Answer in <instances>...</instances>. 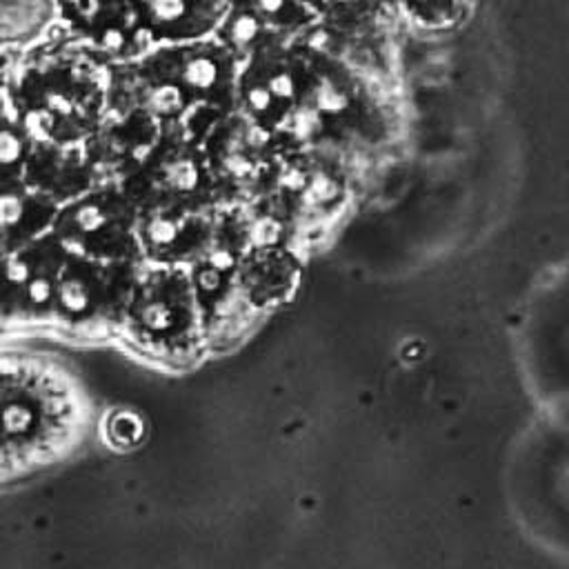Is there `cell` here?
<instances>
[{
    "label": "cell",
    "instance_id": "obj_6",
    "mask_svg": "<svg viewBox=\"0 0 569 569\" xmlns=\"http://www.w3.org/2000/svg\"><path fill=\"white\" fill-rule=\"evenodd\" d=\"M142 260H102L67 253L53 296L51 329L78 338L120 333Z\"/></svg>",
    "mask_w": 569,
    "mask_h": 569
},
{
    "label": "cell",
    "instance_id": "obj_9",
    "mask_svg": "<svg viewBox=\"0 0 569 569\" xmlns=\"http://www.w3.org/2000/svg\"><path fill=\"white\" fill-rule=\"evenodd\" d=\"M64 258L67 249L51 231L22 249L0 253V336L51 329Z\"/></svg>",
    "mask_w": 569,
    "mask_h": 569
},
{
    "label": "cell",
    "instance_id": "obj_7",
    "mask_svg": "<svg viewBox=\"0 0 569 569\" xmlns=\"http://www.w3.org/2000/svg\"><path fill=\"white\" fill-rule=\"evenodd\" d=\"M49 231L73 256L140 260L138 209L118 180H98L58 204Z\"/></svg>",
    "mask_w": 569,
    "mask_h": 569
},
{
    "label": "cell",
    "instance_id": "obj_22",
    "mask_svg": "<svg viewBox=\"0 0 569 569\" xmlns=\"http://www.w3.org/2000/svg\"><path fill=\"white\" fill-rule=\"evenodd\" d=\"M298 2H302L307 9H311V11L320 18V13L329 7V2H331V0H298Z\"/></svg>",
    "mask_w": 569,
    "mask_h": 569
},
{
    "label": "cell",
    "instance_id": "obj_21",
    "mask_svg": "<svg viewBox=\"0 0 569 569\" xmlns=\"http://www.w3.org/2000/svg\"><path fill=\"white\" fill-rule=\"evenodd\" d=\"M422 29H447L462 20L469 0H385Z\"/></svg>",
    "mask_w": 569,
    "mask_h": 569
},
{
    "label": "cell",
    "instance_id": "obj_8",
    "mask_svg": "<svg viewBox=\"0 0 569 569\" xmlns=\"http://www.w3.org/2000/svg\"><path fill=\"white\" fill-rule=\"evenodd\" d=\"M200 151L218 204H238L258 196L267 187V178H276L280 140L233 109L207 127Z\"/></svg>",
    "mask_w": 569,
    "mask_h": 569
},
{
    "label": "cell",
    "instance_id": "obj_16",
    "mask_svg": "<svg viewBox=\"0 0 569 569\" xmlns=\"http://www.w3.org/2000/svg\"><path fill=\"white\" fill-rule=\"evenodd\" d=\"M298 273V260L284 244H249L238 264L242 302L251 309H267L282 302L296 287Z\"/></svg>",
    "mask_w": 569,
    "mask_h": 569
},
{
    "label": "cell",
    "instance_id": "obj_1",
    "mask_svg": "<svg viewBox=\"0 0 569 569\" xmlns=\"http://www.w3.org/2000/svg\"><path fill=\"white\" fill-rule=\"evenodd\" d=\"M238 56L216 36L158 42L109 67L107 109H140L200 142L207 127L236 109Z\"/></svg>",
    "mask_w": 569,
    "mask_h": 569
},
{
    "label": "cell",
    "instance_id": "obj_5",
    "mask_svg": "<svg viewBox=\"0 0 569 569\" xmlns=\"http://www.w3.org/2000/svg\"><path fill=\"white\" fill-rule=\"evenodd\" d=\"M120 336L147 358L162 362L196 358L204 329L187 267L142 262Z\"/></svg>",
    "mask_w": 569,
    "mask_h": 569
},
{
    "label": "cell",
    "instance_id": "obj_4",
    "mask_svg": "<svg viewBox=\"0 0 569 569\" xmlns=\"http://www.w3.org/2000/svg\"><path fill=\"white\" fill-rule=\"evenodd\" d=\"M318 89L320 67L313 42L262 47L238 62L236 111L271 138L300 140Z\"/></svg>",
    "mask_w": 569,
    "mask_h": 569
},
{
    "label": "cell",
    "instance_id": "obj_15",
    "mask_svg": "<svg viewBox=\"0 0 569 569\" xmlns=\"http://www.w3.org/2000/svg\"><path fill=\"white\" fill-rule=\"evenodd\" d=\"M22 180L56 207L102 180L84 142L33 140Z\"/></svg>",
    "mask_w": 569,
    "mask_h": 569
},
{
    "label": "cell",
    "instance_id": "obj_14",
    "mask_svg": "<svg viewBox=\"0 0 569 569\" xmlns=\"http://www.w3.org/2000/svg\"><path fill=\"white\" fill-rule=\"evenodd\" d=\"M164 127L140 109H107L96 131L84 140L98 176L102 180L124 178L158 142Z\"/></svg>",
    "mask_w": 569,
    "mask_h": 569
},
{
    "label": "cell",
    "instance_id": "obj_3",
    "mask_svg": "<svg viewBox=\"0 0 569 569\" xmlns=\"http://www.w3.org/2000/svg\"><path fill=\"white\" fill-rule=\"evenodd\" d=\"M78 409L53 367L0 356V480L56 458L78 427Z\"/></svg>",
    "mask_w": 569,
    "mask_h": 569
},
{
    "label": "cell",
    "instance_id": "obj_12",
    "mask_svg": "<svg viewBox=\"0 0 569 569\" xmlns=\"http://www.w3.org/2000/svg\"><path fill=\"white\" fill-rule=\"evenodd\" d=\"M220 204L171 202L138 209V251L149 264L189 267L211 244Z\"/></svg>",
    "mask_w": 569,
    "mask_h": 569
},
{
    "label": "cell",
    "instance_id": "obj_20",
    "mask_svg": "<svg viewBox=\"0 0 569 569\" xmlns=\"http://www.w3.org/2000/svg\"><path fill=\"white\" fill-rule=\"evenodd\" d=\"M33 136L27 131L9 100L4 76V80H0V182L22 180Z\"/></svg>",
    "mask_w": 569,
    "mask_h": 569
},
{
    "label": "cell",
    "instance_id": "obj_17",
    "mask_svg": "<svg viewBox=\"0 0 569 569\" xmlns=\"http://www.w3.org/2000/svg\"><path fill=\"white\" fill-rule=\"evenodd\" d=\"M229 0H140L153 44L213 36Z\"/></svg>",
    "mask_w": 569,
    "mask_h": 569
},
{
    "label": "cell",
    "instance_id": "obj_13",
    "mask_svg": "<svg viewBox=\"0 0 569 569\" xmlns=\"http://www.w3.org/2000/svg\"><path fill=\"white\" fill-rule=\"evenodd\" d=\"M318 22L298 0H229L213 36L240 60L262 47L311 42Z\"/></svg>",
    "mask_w": 569,
    "mask_h": 569
},
{
    "label": "cell",
    "instance_id": "obj_10",
    "mask_svg": "<svg viewBox=\"0 0 569 569\" xmlns=\"http://www.w3.org/2000/svg\"><path fill=\"white\" fill-rule=\"evenodd\" d=\"M118 182L136 209L216 200L200 142L173 124L164 127L149 153Z\"/></svg>",
    "mask_w": 569,
    "mask_h": 569
},
{
    "label": "cell",
    "instance_id": "obj_18",
    "mask_svg": "<svg viewBox=\"0 0 569 569\" xmlns=\"http://www.w3.org/2000/svg\"><path fill=\"white\" fill-rule=\"evenodd\" d=\"M56 204L24 184L0 182V253L22 249L51 229Z\"/></svg>",
    "mask_w": 569,
    "mask_h": 569
},
{
    "label": "cell",
    "instance_id": "obj_11",
    "mask_svg": "<svg viewBox=\"0 0 569 569\" xmlns=\"http://www.w3.org/2000/svg\"><path fill=\"white\" fill-rule=\"evenodd\" d=\"M56 22L107 64L142 56L149 38L140 0H53Z\"/></svg>",
    "mask_w": 569,
    "mask_h": 569
},
{
    "label": "cell",
    "instance_id": "obj_19",
    "mask_svg": "<svg viewBox=\"0 0 569 569\" xmlns=\"http://www.w3.org/2000/svg\"><path fill=\"white\" fill-rule=\"evenodd\" d=\"M56 22L53 0H0V49H18Z\"/></svg>",
    "mask_w": 569,
    "mask_h": 569
},
{
    "label": "cell",
    "instance_id": "obj_2",
    "mask_svg": "<svg viewBox=\"0 0 569 569\" xmlns=\"http://www.w3.org/2000/svg\"><path fill=\"white\" fill-rule=\"evenodd\" d=\"M109 67L53 22L13 49L7 93L33 140L84 142L107 113Z\"/></svg>",
    "mask_w": 569,
    "mask_h": 569
}]
</instances>
